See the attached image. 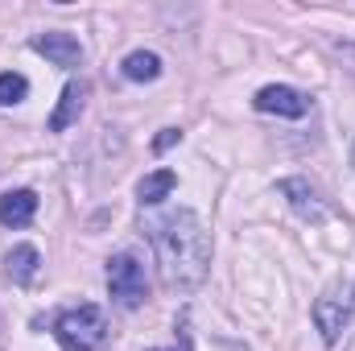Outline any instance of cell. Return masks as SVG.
Returning <instances> with one entry per match:
<instances>
[{
  "label": "cell",
  "instance_id": "obj_1",
  "mask_svg": "<svg viewBox=\"0 0 355 351\" xmlns=\"http://www.w3.org/2000/svg\"><path fill=\"white\" fill-rule=\"evenodd\" d=\"M153 252L170 289H194L211 268V232L194 211H170L153 223Z\"/></svg>",
  "mask_w": 355,
  "mask_h": 351
},
{
  "label": "cell",
  "instance_id": "obj_2",
  "mask_svg": "<svg viewBox=\"0 0 355 351\" xmlns=\"http://www.w3.org/2000/svg\"><path fill=\"white\" fill-rule=\"evenodd\" d=\"M54 335L67 351H99L107 343V318L99 306H75L54 323Z\"/></svg>",
  "mask_w": 355,
  "mask_h": 351
},
{
  "label": "cell",
  "instance_id": "obj_3",
  "mask_svg": "<svg viewBox=\"0 0 355 351\" xmlns=\"http://www.w3.org/2000/svg\"><path fill=\"white\" fill-rule=\"evenodd\" d=\"M107 289L116 298V306L137 310L145 302V264L137 261L132 252H120L107 261Z\"/></svg>",
  "mask_w": 355,
  "mask_h": 351
},
{
  "label": "cell",
  "instance_id": "obj_4",
  "mask_svg": "<svg viewBox=\"0 0 355 351\" xmlns=\"http://www.w3.org/2000/svg\"><path fill=\"white\" fill-rule=\"evenodd\" d=\"M347 323H352V306H347V298H339L335 289L314 302V327L322 331V343H327V348L339 343V335L347 331Z\"/></svg>",
  "mask_w": 355,
  "mask_h": 351
},
{
  "label": "cell",
  "instance_id": "obj_5",
  "mask_svg": "<svg viewBox=\"0 0 355 351\" xmlns=\"http://www.w3.org/2000/svg\"><path fill=\"white\" fill-rule=\"evenodd\" d=\"M252 103H257L261 112H268V116H285V120H297V116L310 112V99H306L302 91L285 87V83H268V87H261Z\"/></svg>",
  "mask_w": 355,
  "mask_h": 351
},
{
  "label": "cell",
  "instance_id": "obj_6",
  "mask_svg": "<svg viewBox=\"0 0 355 351\" xmlns=\"http://www.w3.org/2000/svg\"><path fill=\"white\" fill-rule=\"evenodd\" d=\"M37 54H46L54 67H62V71H75V67H83V46H79V37H71V33H37L33 42H29Z\"/></svg>",
  "mask_w": 355,
  "mask_h": 351
},
{
  "label": "cell",
  "instance_id": "obj_7",
  "mask_svg": "<svg viewBox=\"0 0 355 351\" xmlns=\"http://www.w3.org/2000/svg\"><path fill=\"white\" fill-rule=\"evenodd\" d=\"M281 194L289 198V207H293L302 219H310V223H322V219H327V203L318 198V190H314L306 178H285V182H281Z\"/></svg>",
  "mask_w": 355,
  "mask_h": 351
},
{
  "label": "cell",
  "instance_id": "obj_8",
  "mask_svg": "<svg viewBox=\"0 0 355 351\" xmlns=\"http://www.w3.org/2000/svg\"><path fill=\"white\" fill-rule=\"evenodd\" d=\"M37 215V194L33 190H8L0 194V223L4 228H25Z\"/></svg>",
  "mask_w": 355,
  "mask_h": 351
},
{
  "label": "cell",
  "instance_id": "obj_9",
  "mask_svg": "<svg viewBox=\"0 0 355 351\" xmlns=\"http://www.w3.org/2000/svg\"><path fill=\"white\" fill-rule=\"evenodd\" d=\"M83 99H87V87H83V83H67L62 95H58L54 116H50V132H67V128L83 116Z\"/></svg>",
  "mask_w": 355,
  "mask_h": 351
},
{
  "label": "cell",
  "instance_id": "obj_10",
  "mask_svg": "<svg viewBox=\"0 0 355 351\" xmlns=\"http://www.w3.org/2000/svg\"><path fill=\"white\" fill-rule=\"evenodd\" d=\"M37 264H42V257H37V248H33V244H17V248L4 257V273H8V281L29 285V281L37 277Z\"/></svg>",
  "mask_w": 355,
  "mask_h": 351
},
{
  "label": "cell",
  "instance_id": "obj_11",
  "mask_svg": "<svg viewBox=\"0 0 355 351\" xmlns=\"http://www.w3.org/2000/svg\"><path fill=\"white\" fill-rule=\"evenodd\" d=\"M120 71H124V79H132V83H153V79L162 75V58H157L153 50H132V54L120 62Z\"/></svg>",
  "mask_w": 355,
  "mask_h": 351
},
{
  "label": "cell",
  "instance_id": "obj_12",
  "mask_svg": "<svg viewBox=\"0 0 355 351\" xmlns=\"http://www.w3.org/2000/svg\"><path fill=\"white\" fill-rule=\"evenodd\" d=\"M178 186V174L174 170H153V174L141 178V186H137V198L141 203H162L170 190Z\"/></svg>",
  "mask_w": 355,
  "mask_h": 351
},
{
  "label": "cell",
  "instance_id": "obj_13",
  "mask_svg": "<svg viewBox=\"0 0 355 351\" xmlns=\"http://www.w3.org/2000/svg\"><path fill=\"white\" fill-rule=\"evenodd\" d=\"M25 95H29L25 75H17V71H4V75H0V108H8V103H21Z\"/></svg>",
  "mask_w": 355,
  "mask_h": 351
},
{
  "label": "cell",
  "instance_id": "obj_14",
  "mask_svg": "<svg viewBox=\"0 0 355 351\" xmlns=\"http://www.w3.org/2000/svg\"><path fill=\"white\" fill-rule=\"evenodd\" d=\"M178 141H182V128H162V132H157V141H153V149H157V153H166V149H174Z\"/></svg>",
  "mask_w": 355,
  "mask_h": 351
},
{
  "label": "cell",
  "instance_id": "obj_15",
  "mask_svg": "<svg viewBox=\"0 0 355 351\" xmlns=\"http://www.w3.org/2000/svg\"><path fill=\"white\" fill-rule=\"evenodd\" d=\"M174 335H178V343H174V351H190V318H186V314H182V318H178Z\"/></svg>",
  "mask_w": 355,
  "mask_h": 351
},
{
  "label": "cell",
  "instance_id": "obj_16",
  "mask_svg": "<svg viewBox=\"0 0 355 351\" xmlns=\"http://www.w3.org/2000/svg\"><path fill=\"white\" fill-rule=\"evenodd\" d=\"M335 50H339V58L347 62V71L355 75V46H335Z\"/></svg>",
  "mask_w": 355,
  "mask_h": 351
},
{
  "label": "cell",
  "instance_id": "obj_17",
  "mask_svg": "<svg viewBox=\"0 0 355 351\" xmlns=\"http://www.w3.org/2000/svg\"><path fill=\"white\" fill-rule=\"evenodd\" d=\"M352 166H355V145H352Z\"/></svg>",
  "mask_w": 355,
  "mask_h": 351
},
{
  "label": "cell",
  "instance_id": "obj_18",
  "mask_svg": "<svg viewBox=\"0 0 355 351\" xmlns=\"http://www.w3.org/2000/svg\"><path fill=\"white\" fill-rule=\"evenodd\" d=\"M0 335H4V318H0Z\"/></svg>",
  "mask_w": 355,
  "mask_h": 351
}]
</instances>
